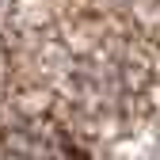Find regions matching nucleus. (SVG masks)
Listing matches in <instances>:
<instances>
[{"mask_svg":"<svg viewBox=\"0 0 160 160\" xmlns=\"http://www.w3.org/2000/svg\"><path fill=\"white\" fill-rule=\"evenodd\" d=\"M8 160H84L57 130H15L8 133Z\"/></svg>","mask_w":160,"mask_h":160,"instance_id":"f257e3e1","label":"nucleus"}]
</instances>
